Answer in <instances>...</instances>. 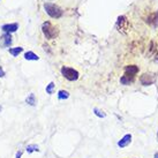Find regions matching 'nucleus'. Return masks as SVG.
Listing matches in <instances>:
<instances>
[{"label":"nucleus","mask_w":158,"mask_h":158,"mask_svg":"<svg viewBox=\"0 0 158 158\" xmlns=\"http://www.w3.org/2000/svg\"><path fill=\"white\" fill-rule=\"evenodd\" d=\"M68 97H69V92L67 90H59V92H58V99L59 101H65Z\"/></svg>","instance_id":"f8f14e48"},{"label":"nucleus","mask_w":158,"mask_h":158,"mask_svg":"<svg viewBox=\"0 0 158 158\" xmlns=\"http://www.w3.org/2000/svg\"><path fill=\"white\" fill-rule=\"evenodd\" d=\"M24 59L29 60V61H37L40 59V57L36 53L32 52V51H28V52L24 53Z\"/></svg>","instance_id":"9b49d317"},{"label":"nucleus","mask_w":158,"mask_h":158,"mask_svg":"<svg viewBox=\"0 0 158 158\" xmlns=\"http://www.w3.org/2000/svg\"><path fill=\"white\" fill-rule=\"evenodd\" d=\"M35 151H40L38 145L30 144V145H28V147H27V152H28V154H32V152H35Z\"/></svg>","instance_id":"2eb2a0df"},{"label":"nucleus","mask_w":158,"mask_h":158,"mask_svg":"<svg viewBox=\"0 0 158 158\" xmlns=\"http://www.w3.org/2000/svg\"><path fill=\"white\" fill-rule=\"evenodd\" d=\"M156 81V75L152 73H144L141 75L140 82L142 85H151Z\"/></svg>","instance_id":"20e7f679"},{"label":"nucleus","mask_w":158,"mask_h":158,"mask_svg":"<svg viewBox=\"0 0 158 158\" xmlns=\"http://www.w3.org/2000/svg\"><path fill=\"white\" fill-rule=\"evenodd\" d=\"M42 31L44 36L48 38V40H54L56 37H58L59 35V30H58L57 27H54L51 22H44L42 24Z\"/></svg>","instance_id":"f257e3e1"},{"label":"nucleus","mask_w":158,"mask_h":158,"mask_svg":"<svg viewBox=\"0 0 158 158\" xmlns=\"http://www.w3.org/2000/svg\"><path fill=\"white\" fill-rule=\"evenodd\" d=\"M134 80L135 77H133V76H129L127 74H123L121 77H120V82L123 84V85H128V84H131L134 82Z\"/></svg>","instance_id":"9d476101"},{"label":"nucleus","mask_w":158,"mask_h":158,"mask_svg":"<svg viewBox=\"0 0 158 158\" xmlns=\"http://www.w3.org/2000/svg\"><path fill=\"white\" fill-rule=\"evenodd\" d=\"M26 103H27V104H29V105H31V106H35V105H36V97H35V94H30L29 96L27 97Z\"/></svg>","instance_id":"ddd939ff"},{"label":"nucleus","mask_w":158,"mask_h":158,"mask_svg":"<svg viewBox=\"0 0 158 158\" xmlns=\"http://www.w3.org/2000/svg\"><path fill=\"white\" fill-rule=\"evenodd\" d=\"M44 9L45 12L53 19H59L62 16V9L56 4H52V2H45L44 4Z\"/></svg>","instance_id":"f03ea898"},{"label":"nucleus","mask_w":158,"mask_h":158,"mask_svg":"<svg viewBox=\"0 0 158 158\" xmlns=\"http://www.w3.org/2000/svg\"><path fill=\"white\" fill-rule=\"evenodd\" d=\"M157 136H158V134H157Z\"/></svg>","instance_id":"412c9836"},{"label":"nucleus","mask_w":158,"mask_h":158,"mask_svg":"<svg viewBox=\"0 0 158 158\" xmlns=\"http://www.w3.org/2000/svg\"><path fill=\"white\" fill-rule=\"evenodd\" d=\"M21 156H22V151H18V152H16V156H15V158H21Z\"/></svg>","instance_id":"6ab92c4d"},{"label":"nucleus","mask_w":158,"mask_h":158,"mask_svg":"<svg viewBox=\"0 0 158 158\" xmlns=\"http://www.w3.org/2000/svg\"><path fill=\"white\" fill-rule=\"evenodd\" d=\"M147 23L152 27L158 26V13L157 12H154V13L150 14L149 16H148V19H147Z\"/></svg>","instance_id":"1a4fd4ad"},{"label":"nucleus","mask_w":158,"mask_h":158,"mask_svg":"<svg viewBox=\"0 0 158 158\" xmlns=\"http://www.w3.org/2000/svg\"><path fill=\"white\" fill-rule=\"evenodd\" d=\"M12 43H13V40H12V36L9 34H4L2 36H0V46L8 48L12 45Z\"/></svg>","instance_id":"423d86ee"},{"label":"nucleus","mask_w":158,"mask_h":158,"mask_svg":"<svg viewBox=\"0 0 158 158\" xmlns=\"http://www.w3.org/2000/svg\"><path fill=\"white\" fill-rule=\"evenodd\" d=\"M19 29V24L18 23H8V24H4L1 27V30L4 31L5 34H13L15 31H18Z\"/></svg>","instance_id":"39448f33"},{"label":"nucleus","mask_w":158,"mask_h":158,"mask_svg":"<svg viewBox=\"0 0 158 158\" xmlns=\"http://www.w3.org/2000/svg\"><path fill=\"white\" fill-rule=\"evenodd\" d=\"M60 72H61L62 76H64L65 79L68 80V81H76L80 76L77 70L74 69V68H70V67H67V66H62Z\"/></svg>","instance_id":"7ed1b4c3"},{"label":"nucleus","mask_w":158,"mask_h":158,"mask_svg":"<svg viewBox=\"0 0 158 158\" xmlns=\"http://www.w3.org/2000/svg\"><path fill=\"white\" fill-rule=\"evenodd\" d=\"M54 87H56V85H54V83H53V82H50V83L46 85V89H45V90H46V94H48V95H52L53 91H54Z\"/></svg>","instance_id":"dca6fc26"},{"label":"nucleus","mask_w":158,"mask_h":158,"mask_svg":"<svg viewBox=\"0 0 158 158\" xmlns=\"http://www.w3.org/2000/svg\"><path fill=\"white\" fill-rule=\"evenodd\" d=\"M5 74H6V73H5V70L2 69V67H0V77H4Z\"/></svg>","instance_id":"a211bd4d"},{"label":"nucleus","mask_w":158,"mask_h":158,"mask_svg":"<svg viewBox=\"0 0 158 158\" xmlns=\"http://www.w3.org/2000/svg\"><path fill=\"white\" fill-rule=\"evenodd\" d=\"M23 51V48H20V46H18V48H9V53L13 56V57H18L20 53Z\"/></svg>","instance_id":"4468645a"},{"label":"nucleus","mask_w":158,"mask_h":158,"mask_svg":"<svg viewBox=\"0 0 158 158\" xmlns=\"http://www.w3.org/2000/svg\"><path fill=\"white\" fill-rule=\"evenodd\" d=\"M94 113H95V115H97L98 118H105V117H106V114L104 113L102 110L97 109V107H95V109H94Z\"/></svg>","instance_id":"f3484780"},{"label":"nucleus","mask_w":158,"mask_h":158,"mask_svg":"<svg viewBox=\"0 0 158 158\" xmlns=\"http://www.w3.org/2000/svg\"><path fill=\"white\" fill-rule=\"evenodd\" d=\"M131 142H132V134H126L120 139V141H118V147L119 148H126L127 145L131 144Z\"/></svg>","instance_id":"0eeeda50"},{"label":"nucleus","mask_w":158,"mask_h":158,"mask_svg":"<svg viewBox=\"0 0 158 158\" xmlns=\"http://www.w3.org/2000/svg\"><path fill=\"white\" fill-rule=\"evenodd\" d=\"M154 158H158V152H156V154L154 155Z\"/></svg>","instance_id":"aec40b11"},{"label":"nucleus","mask_w":158,"mask_h":158,"mask_svg":"<svg viewBox=\"0 0 158 158\" xmlns=\"http://www.w3.org/2000/svg\"><path fill=\"white\" fill-rule=\"evenodd\" d=\"M137 73H139V67L135 66V65H128V66L125 67V74L129 75V76L135 77V75Z\"/></svg>","instance_id":"6e6552de"}]
</instances>
